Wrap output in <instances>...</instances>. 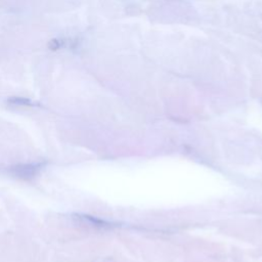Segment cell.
<instances>
[{"label":"cell","instance_id":"1","mask_svg":"<svg viewBox=\"0 0 262 262\" xmlns=\"http://www.w3.org/2000/svg\"><path fill=\"white\" fill-rule=\"evenodd\" d=\"M40 168V165H21V166H17L15 168L12 169L13 173L19 177H23V178H27V177H32L34 176L38 170Z\"/></svg>","mask_w":262,"mask_h":262},{"label":"cell","instance_id":"2","mask_svg":"<svg viewBox=\"0 0 262 262\" xmlns=\"http://www.w3.org/2000/svg\"><path fill=\"white\" fill-rule=\"evenodd\" d=\"M10 103L13 104H20V105H33L34 102L31 101L28 98H23V97H11L9 99Z\"/></svg>","mask_w":262,"mask_h":262}]
</instances>
